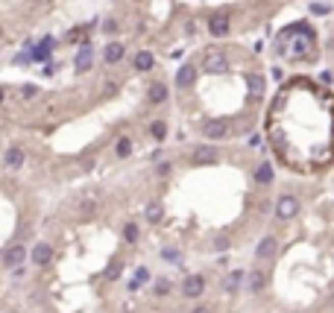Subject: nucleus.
<instances>
[{
	"mask_svg": "<svg viewBox=\"0 0 334 313\" xmlns=\"http://www.w3.org/2000/svg\"><path fill=\"white\" fill-rule=\"evenodd\" d=\"M311 15H317V18L331 15V6H328V3H322V0H317V3H311Z\"/></svg>",
	"mask_w": 334,
	"mask_h": 313,
	"instance_id": "bb28decb",
	"label": "nucleus"
},
{
	"mask_svg": "<svg viewBox=\"0 0 334 313\" xmlns=\"http://www.w3.org/2000/svg\"><path fill=\"white\" fill-rule=\"evenodd\" d=\"M193 79H197V68H193L191 62H188V65H182L179 73H176V85H179V88H191Z\"/></svg>",
	"mask_w": 334,
	"mask_h": 313,
	"instance_id": "ddd939ff",
	"label": "nucleus"
},
{
	"mask_svg": "<svg viewBox=\"0 0 334 313\" xmlns=\"http://www.w3.org/2000/svg\"><path fill=\"white\" fill-rule=\"evenodd\" d=\"M144 217H147V222H161L164 220V208H161V202H150L147 208H144Z\"/></svg>",
	"mask_w": 334,
	"mask_h": 313,
	"instance_id": "a211bd4d",
	"label": "nucleus"
},
{
	"mask_svg": "<svg viewBox=\"0 0 334 313\" xmlns=\"http://www.w3.org/2000/svg\"><path fill=\"white\" fill-rule=\"evenodd\" d=\"M296 214H299V199L293 193H282L275 199V217L279 220H293Z\"/></svg>",
	"mask_w": 334,
	"mask_h": 313,
	"instance_id": "f03ea898",
	"label": "nucleus"
},
{
	"mask_svg": "<svg viewBox=\"0 0 334 313\" xmlns=\"http://www.w3.org/2000/svg\"><path fill=\"white\" fill-rule=\"evenodd\" d=\"M79 208H82L85 214H91V211H97V199H91V196L82 199V202H79Z\"/></svg>",
	"mask_w": 334,
	"mask_h": 313,
	"instance_id": "7c9ffc66",
	"label": "nucleus"
},
{
	"mask_svg": "<svg viewBox=\"0 0 334 313\" xmlns=\"http://www.w3.org/2000/svg\"><path fill=\"white\" fill-rule=\"evenodd\" d=\"M275 249H279V240H275L273 234H270V237L258 240V246H255V258H258V261H267V258H273V255H275Z\"/></svg>",
	"mask_w": 334,
	"mask_h": 313,
	"instance_id": "9d476101",
	"label": "nucleus"
},
{
	"mask_svg": "<svg viewBox=\"0 0 334 313\" xmlns=\"http://www.w3.org/2000/svg\"><path fill=\"white\" fill-rule=\"evenodd\" d=\"M193 164H214L217 161V150L214 147H208V144H203V147H197L191 155Z\"/></svg>",
	"mask_w": 334,
	"mask_h": 313,
	"instance_id": "9b49d317",
	"label": "nucleus"
},
{
	"mask_svg": "<svg viewBox=\"0 0 334 313\" xmlns=\"http://www.w3.org/2000/svg\"><path fill=\"white\" fill-rule=\"evenodd\" d=\"M120 272H123V264H120V261H112V264L106 267V272H103V275H106L108 281H115V278H120Z\"/></svg>",
	"mask_w": 334,
	"mask_h": 313,
	"instance_id": "393cba45",
	"label": "nucleus"
},
{
	"mask_svg": "<svg viewBox=\"0 0 334 313\" xmlns=\"http://www.w3.org/2000/svg\"><path fill=\"white\" fill-rule=\"evenodd\" d=\"M144 281H150V269H147V267H138V269H135V278L129 281V290H138Z\"/></svg>",
	"mask_w": 334,
	"mask_h": 313,
	"instance_id": "412c9836",
	"label": "nucleus"
},
{
	"mask_svg": "<svg viewBox=\"0 0 334 313\" xmlns=\"http://www.w3.org/2000/svg\"><path fill=\"white\" fill-rule=\"evenodd\" d=\"M21 97H38V88H33V85H24V88H21Z\"/></svg>",
	"mask_w": 334,
	"mask_h": 313,
	"instance_id": "473e14b6",
	"label": "nucleus"
},
{
	"mask_svg": "<svg viewBox=\"0 0 334 313\" xmlns=\"http://www.w3.org/2000/svg\"><path fill=\"white\" fill-rule=\"evenodd\" d=\"M50 261H53V246H50V243H38L36 249H33V264L47 267Z\"/></svg>",
	"mask_w": 334,
	"mask_h": 313,
	"instance_id": "f8f14e48",
	"label": "nucleus"
},
{
	"mask_svg": "<svg viewBox=\"0 0 334 313\" xmlns=\"http://www.w3.org/2000/svg\"><path fill=\"white\" fill-rule=\"evenodd\" d=\"M115 155H118V158H126V155H132V140H129V138H120L118 144H115Z\"/></svg>",
	"mask_w": 334,
	"mask_h": 313,
	"instance_id": "b1692460",
	"label": "nucleus"
},
{
	"mask_svg": "<svg viewBox=\"0 0 334 313\" xmlns=\"http://www.w3.org/2000/svg\"><path fill=\"white\" fill-rule=\"evenodd\" d=\"M264 287H267V275H264V272H258V269H255V272H249V278H246V290H249V293H261Z\"/></svg>",
	"mask_w": 334,
	"mask_h": 313,
	"instance_id": "f3484780",
	"label": "nucleus"
},
{
	"mask_svg": "<svg viewBox=\"0 0 334 313\" xmlns=\"http://www.w3.org/2000/svg\"><path fill=\"white\" fill-rule=\"evenodd\" d=\"M155 173H158V176H170V164H158V167H155Z\"/></svg>",
	"mask_w": 334,
	"mask_h": 313,
	"instance_id": "f704fd0d",
	"label": "nucleus"
},
{
	"mask_svg": "<svg viewBox=\"0 0 334 313\" xmlns=\"http://www.w3.org/2000/svg\"><path fill=\"white\" fill-rule=\"evenodd\" d=\"M24 261H26V249H24L21 243H18V246H9V249L3 252V267H6V269H18Z\"/></svg>",
	"mask_w": 334,
	"mask_h": 313,
	"instance_id": "0eeeda50",
	"label": "nucleus"
},
{
	"mask_svg": "<svg viewBox=\"0 0 334 313\" xmlns=\"http://www.w3.org/2000/svg\"><path fill=\"white\" fill-rule=\"evenodd\" d=\"M103 33L115 35V33H118V21H115V18H106V21H103Z\"/></svg>",
	"mask_w": 334,
	"mask_h": 313,
	"instance_id": "c756f323",
	"label": "nucleus"
},
{
	"mask_svg": "<svg viewBox=\"0 0 334 313\" xmlns=\"http://www.w3.org/2000/svg\"><path fill=\"white\" fill-rule=\"evenodd\" d=\"M91 68H94V47H91V44H82L79 50H76L73 70H76V73H88Z\"/></svg>",
	"mask_w": 334,
	"mask_h": 313,
	"instance_id": "7ed1b4c3",
	"label": "nucleus"
},
{
	"mask_svg": "<svg viewBox=\"0 0 334 313\" xmlns=\"http://www.w3.org/2000/svg\"><path fill=\"white\" fill-rule=\"evenodd\" d=\"M170 287H173V284H170L167 278H155L153 293H155V296H167V293H170Z\"/></svg>",
	"mask_w": 334,
	"mask_h": 313,
	"instance_id": "a878e982",
	"label": "nucleus"
},
{
	"mask_svg": "<svg viewBox=\"0 0 334 313\" xmlns=\"http://www.w3.org/2000/svg\"><path fill=\"white\" fill-rule=\"evenodd\" d=\"M226 249H229V240H226V237L214 240V252H226Z\"/></svg>",
	"mask_w": 334,
	"mask_h": 313,
	"instance_id": "2f4dec72",
	"label": "nucleus"
},
{
	"mask_svg": "<svg viewBox=\"0 0 334 313\" xmlns=\"http://www.w3.org/2000/svg\"><path fill=\"white\" fill-rule=\"evenodd\" d=\"M147 100H150L153 105L164 103V100H167V85H164V82H153V85H150V91H147Z\"/></svg>",
	"mask_w": 334,
	"mask_h": 313,
	"instance_id": "4468645a",
	"label": "nucleus"
},
{
	"mask_svg": "<svg viewBox=\"0 0 334 313\" xmlns=\"http://www.w3.org/2000/svg\"><path fill=\"white\" fill-rule=\"evenodd\" d=\"M123 237H126V243H135V240H138V225H135V222H126Z\"/></svg>",
	"mask_w": 334,
	"mask_h": 313,
	"instance_id": "c85d7f7f",
	"label": "nucleus"
},
{
	"mask_svg": "<svg viewBox=\"0 0 334 313\" xmlns=\"http://www.w3.org/2000/svg\"><path fill=\"white\" fill-rule=\"evenodd\" d=\"M53 47H56V38H41L33 50H30V56H33V62H47L50 59V53H53Z\"/></svg>",
	"mask_w": 334,
	"mask_h": 313,
	"instance_id": "1a4fd4ad",
	"label": "nucleus"
},
{
	"mask_svg": "<svg viewBox=\"0 0 334 313\" xmlns=\"http://www.w3.org/2000/svg\"><path fill=\"white\" fill-rule=\"evenodd\" d=\"M320 79L325 82V85H331V82H334V76H331V73H328V70H322V73H320Z\"/></svg>",
	"mask_w": 334,
	"mask_h": 313,
	"instance_id": "c9c22d12",
	"label": "nucleus"
},
{
	"mask_svg": "<svg viewBox=\"0 0 334 313\" xmlns=\"http://www.w3.org/2000/svg\"><path fill=\"white\" fill-rule=\"evenodd\" d=\"M120 59H123V44H120V41H112V44L103 50V62H106V65H118Z\"/></svg>",
	"mask_w": 334,
	"mask_h": 313,
	"instance_id": "2eb2a0df",
	"label": "nucleus"
},
{
	"mask_svg": "<svg viewBox=\"0 0 334 313\" xmlns=\"http://www.w3.org/2000/svg\"><path fill=\"white\" fill-rule=\"evenodd\" d=\"M229 26H232V21H229L226 12H214V15L208 18V33L214 35V38H223V35H229Z\"/></svg>",
	"mask_w": 334,
	"mask_h": 313,
	"instance_id": "20e7f679",
	"label": "nucleus"
},
{
	"mask_svg": "<svg viewBox=\"0 0 334 313\" xmlns=\"http://www.w3.org/2000/svg\"><path fill=\"white\" fill-rule=\"evenodd\" d=\"M203 290H205L203 275H188V278L182 281V296L185 299H197V296H203Z\"/></svg>",
	"mask_w": 334,
	"mask_h": 313,
	"instance_id": "6e6552de",
	"label": "nucleus"
},
{
	"mask_svg": "<svg viewBox=\"0 0 334 313\" xmlns=\"http://www.w3.org/2000/svg\"><path fill=\"white\" fill-rule=\"evenodd\" d=\"M150 132H153L155 140H164L167 138V123L164 120H153V123H150Z\"/></svg>",
	"mask_w": 334,
	"mask_h": 313,
	"instance_id": "5701e85b",
	"label": "nucleus"
},
{
	"mask_svg": "<svg viewBox=\"0 0 334 313\" xmlns=\"http://www.w3.org/2000/svg\"><path fill=\"white\" fill-rule=\"evenodd\" d=\"M240 281H243V272H240V269H235V272H229V278H226V293H235V290H240Z\"/></svg>",
	"mask_w": 334,
	"mask_h": 313,
	"instance_id": "4be33fe9",
	"label": "nucleus"
},
{
	"mask_svg": "<svg viewBox=\"0 0 334 313\" xmlns=\"http://www.w3.org/2000/svg\"><path fill=\"white\" fill-rule=\"evenodd\" d=\"M246 85H249L252 100H258V97L264 94V76H258V73H249V76H246Z\"/></svg>",
	"mask_w": 334,
	"mask_h": 313,
	"instance_id": "6ab92c4d",
	"label": "nucleus"
},
{
	"mask_svg": "<svg viewBox=\"0 0 334 313\" xmlns=\"http://www.w3.org/2000/svg\"><path fill=\"white\" fill-rule=\"evenodd\" d=\"M203 138H208V140L229 138V123L226 120H208V123H203Z\"/></svg>",
	"mask_w": 334,
	"mask_h": 313,
	"instance_id": "423d86ee",
	"label": "nucleus"
},
{
	"mask_svg": "<svg viewBox=\"0 0 334 313\" xmlns=\"http://www.w3.org/2000/svg\"><path fill=\"white\" fill-rule=\"evenodd\" d=\"M153 65H155V59H153V53H150V50H141V53L135 56V70H141V73H150V70H153Z\"/></svg>",
	"mask_w": 334,
	"mask_h": 313,
	"instance_id": "dca6fc26",
	"label": "nucleus"
},
{
	"mask_svg": "<svg viewBox=\"0 0 334 313\" xmlns=\"http://www.w3.org/2000/svg\"><path fill=\"white\" fill-rule=\"evenodd\" d=\"M9 313H21V310H9Z\"/></svg>",
	"mask_w": 334,
	"mask_h": 313,
	"instance_id": "4c0bfd02",
	"label": "nucleus"
},
{
	"mask_svg": "<svg viewBox=\"0 0 334 313\" xmlns=\"http://www.w3.org/2000/svg\"><path fill=\"white\" fill-rule=\"evenodd\" d=\"M161 258H164V261H170V264H179V261H182V252H179V249H173V246H167V249H161Z\"/></svg>",
	"mask_w": 334,
	"mask_h": 313,
	"instance_id": "cd10ccee",
	"label": "nucleus"
},
{
	"mask_svg": "<svg viewBox=\"0 0 334 313\" xmlns=\"http://www.w3.org/2000/svg\"><path fill=\"white\" fill-rule=\"evenodd\" d=\"M255 182H258V185H270V182H273V167H270V164H261V167L255 170Z\"/></svg>",
	"mask_w": 334,
	"mask_h": 313,
	"instance_id": "aec40b11",
	"label": "nucleus"
},
{
	"mask_svg": "<svg viewBox=\"0 0 334 313\" xmlns=\"http://www.w3.org/2000/svg\"><path fill=\"white\" fill-rule=\"evenodd\" d=\"M191 313H214L211 307H197V310H191Z\"/></svg>",
	"mask_w": 334,
	"mask_h": 313,
	"instance_id": "e433bc0d",
	"label": "nucleus"
},
{
	"mask_svg": "<svg viewBox=\"0 0 334 313\" xmlns=\"http://www.w3.org/2000/svg\"><path fill=\"white\" fill-rule=\"evenodd\" d=\"M24 161H26V155L21 147H6V152H3V167L6 170H24Z\"/></svg>",
	"mask_w": 334,
	"mask_h": 313,
	"instance_id": "39448f33",
	"label": "nucleus"
},
{
	"mask_svg": "<svg viewBox=\"0 0 334 313\" xmlns=\"http://www.w3.org/2000/svg\"><path fill=\"white\" fill-rule=\"evenodd\" d=\"M185 35H188V38H193V35H197V23H193V21L185 23Z\"/></svg>",
	"mask_w": 334,
	"mask_h": 313,
	"instance_id": "72a5a7b5",
	"label": "nucleus"
},
{
	"mask_svg": "<svg viewBox=\"0 0 334 313\" xmlns=\"http://www.w3.org/2000/svg\"><path fill=\"white\" fill-rule=\"evenodd\" d=\"M203 70L208 76H220V73H226L229 70V56L223 50H208L203 59Z\"/></svg>",
	"mask_w": 334,
	"mask_h": 313,
	"instance_id": "f257e3e1",
	"label": "nucleus"
}]
</instances>
